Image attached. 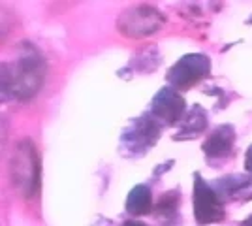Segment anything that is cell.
Listing matches in <instances>:
<instances>
[{"instance_id": "obj_1", "label": "cell", "mask_w": 252, "mask_h": 226, "mask_svg": "<svg viewBox=\"0 0 252 226\" xmlns=\"http://www.w3.org/2000/svg\"><path fill=\"white\" fill-rule=\"evenodd\" d=\"M45 74L47 65L43 55L32 43H23L15 61L2 63V98L31 100L43 87Z\"/></svg>"}, {"instance_id": "obj_2", "label": "cell", "mask_w": 252, "mask_h": 226, "mask_svg": "<svg viewBox=\"0 0 252 226\" xmlns=\"http://www.w3.org/2000/svg\"><path fill=\"white\" fill-rule=\"evenodd\" d=\"M162 130V125L149 111L130 119V123L123 129L119 138V155L132 161L145 157L158 143Z\"/></svg>"}, {"instance_id": "obj_3", "label": "cell", "mask_w": 252, "mask_h": 226, "mask_svg": "<svg viewBox=\"0 0 252 226\" xmlns=\"http://www.w3.org/2000/svg\"><path fill=\"white\" fill-rule=\"evenodd\" d=\"M11 181L25 198H34L40 193L42 183V162L31 140H21L11 153L10 161Z\"/></svg>"}, {"instance_id": "obj_4", "label": "cell", "mask_w": 252, "mask_h": 226, "mask_svg": "<svg viewBox=\"0 0 252 226\" xmlns=\"http://www.w3.org/2000/svg\"><path fill=\"white\" fill-rule=\"evenodd\" d=\"M166 25V15L155 6L137 4L126 8L117 19V31L126 38H147L157 34Z\"/></svg>"}, {"instance_id": "obj_5", "label": "cell", "mask_w": 252, "mask_h": 226, "mask_svg": "<svg viewBox=\"0 0 252 226\" xmlns=\"http://www.w3.org/2000/svg\"><path fill=\"white\" fill-rule=\"evenodd\" d=\"M192 204H194V219L200 226L217 225L224 221V202L215 193L209 181L201 177L200 172H194V189H192Z\"/></svg>"}, {"instance_id": "obj_6", "label": "cell", "mask_w": 252, "mask_h": 226, "mask_svg": "<svg viewBox=\"0 0 252 226\" xmlns=\"http://www.w3.org/2000/svg\"><path fill=\"white\" fill-rule=\"evenodd\" d=\"M211 74V59L203 53H189L181 57L168 70V85L175 91H187L198 85Z\"/></svg>"}, {"instance_id": "obj_7", "label": "cell", "mask_w": 252, "mask_h": 226, "mask_svg": "<svg viewBox=\"0 0 252 226\" xmlns=\"http://www.w3.org/2000/svg\"><path fill=\"white\" fill-rule=\"evenodd\" d=\"M147 111L162 125V129H168V127H175L183 121L185 113H187V102L179 91L166 85L153 97Z\"/></svg>"}, {"instance_id": "obj_8", "label": "cell", "mask_w": 252, "mask_h": 226, "mask_svg": "<svg viewBox=\"0 0 252 226\" xmlns=\"http://www.w3.org/2000/svg\"><path fill=\"white\" fill-rule=\"evenodd\" d=\"M235 149V129L231 125H220L205 138L201 151L205 161L213 168H219V164L228 161Z\"/></svg>"}, {"instance_id": "obj_9", "label": "cell", "mask_w": 252, "mask_h": 226, "mask_svg": "<svg viewBox=\"0 0 252 226\" xmlns=\"http://www.w3.org/2000/svg\"><path fill=\"white\" fill-rule=\"evenodd\" d=\"M211 187L222 202H251L252 200V173H228L213 179Z\"/></svg>"}, {"instance_id": "obj_10", "label": "cell", "mask_w": 252, "mask_h": 226, "mask_svg": "<svg viewBox=\"0 0 252 226\" xmlns=\"http://www.w3.org/2000/svg\"><path fill=\"white\" fill-rule=\"evenodd\" d=\"M209 127V115H207V109L200 106V104H194L190 109H187L183 121L177 125V130L173 134V140L175 141H189L200 138L201 134H205V130Z\"/></svg>"}, {"instance_id": "obj_11", "label": "cell", "mask_w": 252, "mask_h": 226, "mask_svg": "<svg viewBox=\"0 0 252 226\" xmlns=\"http://www.w3.org/2000/svg\"><path fill=\"white\" fill-rule=\"evenodd\" d=\"M160 65H162V53H160V49H158L157 45L153 43V45H147V47L136 51V55L130 59V63L123 70H119V74H125V72H130V74H134V72L153 74Z\"/></svg>"}, {"instance_id": "obj_12", "label": "cell", "mask_w": 252, "mask_h": 226, "mask_svg": "<svg viewBox=\"0 0 252 226\" xmlns=\"http://www.w3.org/2000/svg\"><path fill=\"white\" fill-rule=\"evenodd\" d=\"M126 213H130L132 217H141L153 213V207H155V200H153V191L151 187L145 183L136 185L126 198Z\"/></svg>"}, {"instance_id": "obj_13", "label": "cell", "mask_w": 252, "mask_h": 226, "mask_svg": "<svg viewBox=\"0 0 252 226\" xmlns=\"http://www.w3.org/2000/svg\"><path fill=\"white\" fill-rule=\"evenodd\" d=\"M179 209H181V191L171 189L158 198V202L153 207V215L164 223H175L179 219Z\"/></svg>"}, {"instance_id": "obj_14", "label": "cell", "mask_w": 252, "mask_h": 226, "mask_svg": "<svg viewBox=\"0 0 252 226\" xmlns=\"http://www.w3.org/2000/svg\"><path fill=\"white\" fill-rule=\"evenodd\" d=\"M245 170L249 173H252V143L249 145L247 153H245Z\"/></svg>"}, {"instance_id": "obj_15", "label": "cell", "mask_w": 252, "mask_h": 226, "mask_svg": "<svg viewBox=\"0 0 252 226\" xmlns=\"http://www.w3.org/2000/svg\"><path fill=\"white\" fill-rule=\"evenodd\" d=\"M171 166H173V161H168V162H164V164H160L157 170H155V177H157V175H160V173L171 170Z\"/></svg>"}, {"instance_id": "obj_16", "label": "cell", "mask_w": 252, "mask_h": 226, "mask_svg": "<svg viewBox=\"0 0 252 226\" xmlns=\"http://www.w3.org/2000/svg\"><path fill=\"white\" fill-rule=\"evenodd\" d=\"M121 226H145L141 221H134V219H130V221H125Z\"/></svg>"}, {"instance_id": "obj_17", "label": "cell", "mask_w": 252, "mask_h": 226, "mask_svg": "<svg viewBox=\"0 0 252 226\" xmlns=\"http://www.w3.org/2000/svg\"><path fill=\"white\" fill-rule=\"evenodd\" d=\"M243 226H252V215H249L245 221H243Z\"/></svg>"}]
</instances>
